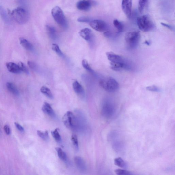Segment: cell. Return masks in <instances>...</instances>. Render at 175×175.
Instances as JSON below:
<instances>
[{
	"instance_id": "cell-24",
	"label": "cell",
	"mask_w": 175,
	"mask_h": 175,
	"mask_svg": "<svg viewBox=\"0 0 175 175\" xmlns=\"http://www.w3.org/2000/svg\"><path fill=\"white\" fill-rule=\"evenodd\" d=\"M52 136L54 138L55 140L58 143H60L61 141V138L59 133L58 128L51 132Z\"/></svg>"
},
{
	"instance_id": "cell-30",
	"label": "cell",
	"mask_w": 175,
	"mask_h": 175,
	"mask_svg": "<svg viewBox=\"0 0 175 175\" xmlns=\"http://www.w3.org/2000/svg\"><path fill=\"white\" fill-rule=\"evenodd\" d=\"M18 67L21 72H25L26 74H28L29 72L26 66L22 62H19L18 64Z\"/></svg>"
},
{
	"instance_id": "cell-9",
	"label": "cell",
	"mask_w": 175,
	"mask_h": 175,
	"mask_svg": "<svg viewBox=\"0 0 175 175\" xmlns=\"http://www.w3.org/2000/svg\"><path fill=\"white\" fill-rule=\"evenodd\" d=\"M90 25L94 30L99 32L107 31L108 28L106 23L99 20H92L90 23Z\"/></svg>"
},
{
	"instance_id": "cell-4",
	"label": "cell",
	"mask_w": 175,
	"mask_h": 175,
	"mask_svg": "<svg viewBox=\"0 0 175 175\" xmlns=\"http://www.w3.org/2000/svg\"><path fill=\"white\" fill-rule=\"evenodd\" d=\"M137 24L138 28L142 31L147 32L152 31L155 25L148 15H144L137 19Z\"/></svg>"
},
{
	"instance_id": "cell-13",
	"label": "cell",
	"mask_w": 175,
	"mask_h": 175,
	"mask_svg": "<svg viewBox=\"0 0 175 175\" xmlns=\"http://www.w3.org/2000/svg\"><path fill=\"white\" fill-rule=\"evenodd\" d=\"M74 162L76 166L79 170L82 173H84L86 171V164L83 158L79 156L75 157L74 158Z\"/></svg>"
},
{
	"instance_id": "cell-2",
	"label": "cell",
	"mask_w": 175,
	"mask_h": 175,
	"mask_svg": "<svg viewBox=\"0 0 175 175\" xmlns=\"http://www.w3.org/2000/svg\"><path fill=\"white\" fill-rule=\"evenodd\" d=\"M11 14L15 21L20 24H25L29 19L28 13L27 10L24 8H16L13 10Z\"/></svg>"
},
{
	"instance_id": "cell-27",
	"label": "cell",
	"mask_w": 175,
	"mask_h": 175,
	"mask_svg": "<svg viewBox=\"0 0 175 175\" xmlns=\"http://www.w3.org/2000/svg\"><path fill=\"white\" fill-rule=\"evenodd\" d=\"M71 140L75 150L78 151L79 149V145L77 135L75 134H72L71 137Z\"/></svg>"
},
{
	"instance_id": "cell-38",
	"label": "cell",
	"mask_w": 175,
	"mask_h": 175,
	"mask_svg": "<svg viewBox=\"0 0 175 175\" xmlns=\"http://www.w3.org/2000/svg\"><path fill=\"white\" fill-rule=\"evenodd\" d=\"M161 24L163 26H164V27H166L168 29H170V30H171L172 31H173L174 30V28L172 27V26L169 25H168L163 23H161Z\"/></svg>"
},
{
	"instance_id": "cell-31",
	"label": "cell",
	"mask_w": 175,
	"mask_h": 175,
	"mask_svg": "<svg viewBox=\"0 0 175 175\" xmlns=\"http://www.w3.org/2000/svg\"><path fill=\"white\" fill-rule=\"evenodd\" d=\"M92 20L88 16H82L77 19V21L81 23H89Z\"/></svg>"
},
{
	"instance_id": "cell-12",
	"label": "cell",
	"mask_w": 175,
	"mask_h": 175,
	"mask_svg": "<svg viewBox=\"0 0 175 175\" xmlns=\"http://www.w3.org/2000/svg\"><path fill=\"white\" fill-rule=\"evenodd\" d=\"M81 37L88 42H91L93 39L94 35L91 29L88 28L82 29L79 32Z\"/></svg>"
},
{
	"instance_id": "cell-5",
	"label": "cell",
	"mask_w": 175,
	"mask_h": 175,
	"mask_svg": "<svg viewBox=\"0 0 175 175\" xmlns=\"http://www.w3.org/2000/svg\"><path fill=\"white\" fill-rule=\"evenodd\" d=\"M99 85L105 91L110 92L117 91L120 87L119 84L117 81L111 77L101 79L99 81Z\"/></svg>"
},
{
	"instance_id": "cell-14",
	"label": "cell",
	"mask_w": 175,
	"mask_h": 175,
	"mask_svg": "<svg viewBox=\"0 0 175 175\" xmlns=\"http://www.w3.org/2000/svg\"><path fill=\"white\" fill-rule=\"evenodd\" d=\"M42 110L46 114L53 118L56 117V114L50 104L45 102L43 105Z\"/></svg>"
},
{
	"instance_id": "cell-28",
	"label": "cell",
	"mask_w": 175,
	"mask_h": 175,
	"mask_svg": "<svg viewBox=\"0 0 175 175\" xmlns=\"http://www.w3.org/2000/svg\"><path fill=\"white\" fill-rule=\"evenodd\" d=\"M115 173L118 175H131L133 174L131 172L129 171L120 169L115 170Z\"/></svg>"
},
{
	"instance_id": "cell-10",
	"label": "cell",
	"mask_w": 175,
	"mask_h": 175,
	"mask_svg": "<svg viewBox=\"0 0 175 175\" xmlns=\"http://www.w3.org/2000/svg\"><path fill=\"white\" fill-rule=\"evenodd\" d=\"M96 4V3L92 0H81L77 3V7L80 11H88L90 10L92 5Z\"/></svg>"
},
{
	"instance_id": "cell-22",
	"label": "cell",
	"mask_w": 175,
	"mask_h": 175,
	"mask_svg": "<svg viewBox=\"0 0 175 175\" xmlns=\"http://www.w3.org/2000/svg\"><path fill=\"white\" fill-rule=\"evenodd\" d=\"M149 0H138V10L140 13H142L147 7Z\"/></svg>"
},
{
	"instance_id": "cell-37",
	"label": "cell",
	"mask_w": 175,
	"mask_h": 175,
	"mask_svg": "<svg viewBox=\"0 0 175 175\" xmlns=\"http://www.w3.org/2000/svg\"><path fill=\"white\" fill-rule=\"evenodd\" d=\"M4 130L6 134L9 135L11 134V129L8 125H5L4 127Z\"/></svg>"
},
{
	"instance_id": "cell-29",
	"label": "cell",
	"mask_w": 175,
	"mask_h": 175,
	"mask_svg": "<svg viewBox=\"0 0 175 175\" xmlns=\"http://www.w3.org/2000/svg\"><path fill=\"white\" fill-rule=\"evenodd\" d=\"M52 50L54 51L56 53L60 56H62L63 55V54L61 51L60 48H59V46L55 44H54L52 45Z\"/></svg>"
},
{
	"instance_id": "cell-33",
	"label": "cell",
	"mask_w": 175,
	"mask_h": 175,
	"mask_svg": "<svg viewBox=\"0 0 175 175\" xmlns=\"http://www.w3.org/2000/svg\"><path fill=\"white\" fill-rule=\"evenodd\" d=\"M0 15L2 16V19L5 20V21H6L8 19L7 15L6 14L5 9L1 6H0Z\"/></svg>"
},
{
	"instance_id": "cell-18",
	"label": "cell",
	"mask_w": 175,
	"mask_h": 175,
	"mask_svg": "<svg viewBox=\"0 0 175 175\" xmlns=\"http://www.w3.org/2000/svg\"><path fill=\"white\" fill-rule=\"evenodd\" d=\"M6 87L8 90L13 95L15 96L19 95V91L14 84L11 82H8L6 84Z\"/></svg>"
},
{
	"instance_id": "cell-35",
	"label": "cell",
	"mask_w": 175,
	"mask_h": 175,
	"mask_svg": "<svg viewBox=\"0 0 175 175\" xmlns=\"http://www.w3.org/2000/svg\"><path fill=\"white\" fill-rule=\"evenodd\" d=\"M147 90L153 92H159L160 90L159 88L155 85L150 86L146 88Z\"/></svg>"
},
{
	"instance_id": "cell-3",
	"label": "cell",
	"mask_w": 175,
	"mask_h": 175,
	"mask_svg": "<svg viewBox=\"0 0 175 175\" xmlns=\"http://www.w3.org/2000/svg\"><path fill=\"white\" fill-rule=\"evenodd\" d=\"M53 18L57 24L62 28L67 29L68 28V22L63 11L58 6H55L51 10Z\"/></svg>"
},
{
	"instance_id": "cell-26",
	"label": "cell",
	"mask_w": 175,
	"mask_h": 175,
	"mask_svg": "<svg viewBox=\"0 0 175 175\" xmlns=\"http://www.w3.org/2000/svg\"><path fill=\"white\" fill-rule=\"evenodd\" d=\"M37 133L38 136L42 140L47 141L49 139V136L48 131L43 132L41 130H37Z\"/></svg>"
},
{
	"instance_id": "cell-11",
	"label": "cell",
	"mask_w": 175,
	"mask_h": 175,
	"mask_svg": "<svg viewBox=\"0 0 175 175\" xmlns=\"http://www.w3.org/2000/svg\"><path fill=\"white\" fill-rule=\"evenodd\" d=\"M133 0H122L121 7L124 14L128 18L131 16Z\"/></svg>"
},
{
	"instance_id": "cell-34",
	"label": "cell",
	"mask_w": 175,
	"mask_h": 175,
	"mask_svg": "<svg viewBox=\"0 0 175 175\" xmlns=\"http://www.w3.org/2000/svg\"><path fill=\"white\" fill-rule=\"evenodd\" d=\"M28 64L29 68L32 70L36 71L37 69V66L35 62L32 61H28Z\"/></svg>"
},
{
	"instance_id": "cell-19",
	"label": "cell",
	"mask_w": 175,
	"mask_h": 175,
	"mask_svg": "<svg viewBox=\"0 0 175 175\" xmlns=\"http://www.w3.org/2000/svg\"><path fill=\"white\" fill-rule=\"evenodd\" d=\"M72 87L76 93L78 94H82L84 93V90L82 86L77 81H75L72 84Z\"/></svg>"
},
{
	"instance_id": "cell-20",
	"label": "cell",
	"mask_w": 175,
	"mask_h": 175,
	"mask_svg": "<svg viewBox=\"0 0 175 175\" xmlns=\"http://www.w3.org/2000/svg\"><path fill=\"white\" fill-rule=\"evenodd\" d=\"M114 164L117 166L123 169H127L128 168L127 164L121 157L115 158L114 160Z\"/></svg>"
},
{
	"instance_id": "cell-1",
	"label": "cell",
	"mask_w": 175,
	"mask_h": 175,
	"mask_svg": "<svg viewBox=\"0 0 175 175\" xmlns=\"http://www.w3.org/2000/svg\"><path fill=\"white\" fill-rule=\"evenodd\" d=\"M106 55L108 60L110 62L111 68L112 70L120 71L133 70V65L122 56L112 52H107Z\"/></svg>"
},
{
	"instance_id": "cell-17",
	"label": "cell",
	"mask_w": 175,
	"mask_h": 175,
	"mask_svg": "<svg viewBox=\"0 0 175 175\" xmlns=\"http://www.w3.org/2000/svg\"><path fill=\"white\" fill-rule=\"evenodd\" d=\"M46 29L49 37L53 40H55L57 37V32L55 28L53 26L47 25Z\"/></svg>"
},
{
	"instance_id": "cell-8",
	"label": "cell",
	"mask_w": 175,
	"mask_h": 175,
	"mask_svg": "<svg viewBox=\"0 0 175 175\" xmlns=\"http://www.w3.org/2000/svg\"><path fill=\"white\" fill-rule=\"evenodd\" d=\"M116 112V108L113 102L107 100L102 104L101 114L105 118L109 119L113 117Z\"/></svg>"
},
{
	"instance_id": "cell-23",
	"label": "cell",
	"mask_w": 175,
	"mask_h": 175,
	"mask_svg": "<svg viewBox=\"0 0 175 175\" xmlns=\"http://www.w3.org/2000/svg\"><path fill=\"white\" fill-rule=\"evenodd\" d=\"M56 150L57 151L59 158L63 161H67V156L65 152L60 147L56 148Z\"/></svg>"
},
{
	"instance_id": "cell-6",
	"label": "cell",
	"mask_w": 175,
	"mask_h": 175,
	"mask_svg": "<svg viewBox=\"0 0 175 175\" xmlns=\"http://www.w3.org/2000/svg\"><path fill=\"white\" fill-rule=\"evenodd\" d=\"M141 38L139 32L133 31L128 32L125 36V41L129 49L136 48L140 41Z\"/></svg>"
},
{
	"instance_id": "cell-7",
	"label": "cell",
	"mask_w": 175,
	"mask_h": 175,
	"mask_svg": "<svg viewBox=\"0 0 175 175\" xmlns=\"http://www.w3.org/2000/svg\"><path fill=\"white\" fill-rule=\"evenodd\" d=\"M63 122L65 126L70 129L78 130V124L77 116L72 112L68 111L64 115Z\"/></svg>"
},
{
	"instance_id": "cell-15",
	"label": "cell",
	"mask_w": 175,
	"mask_h": 175,
	"mask_svg": "<svg viewBox=\"0 0 175 175\" xmlns=\"http://www.w3.org/2000/svg\"><path fill=\"white\" fill-rule=\"evenodd\" d=\"M6 65L8 70L12 73L19 74L21 72L18 65L12 62L7 63Z\"/></svg>"
},
{
	"instance_id": "cell-21",
	"label": "cell",
	"mask_w": 175,
	"mask_h": 175,
	"mask_svg": "<svg viewBox=\"0 0 175 175\" xmlns=\"http://www.w3.org/2000/svg\"><path fill=\"white\" fill-rule=\"evenodd\" d=\"M41 91L42 94H43L48 98L51 99H53L54 96L53 95L51 91L48 88L44 86L41 88Z\"/></svg>"
},
{
	"instance_id": "cell-16",
	"label": "cell",
	"mask_w": 175,
	"mask_h": 175,
	"mask_svg": "<svg viewBox=\"0 0 175 175\" xmlns=\"http://www.w3.org/2000/svg\"><path fill=\"white\" fill-rule=\"evenodd\" d=\"M20 42L22 47H24L26 50L31 51L34 49L33 46L30 42L26 39L21 37L19 38Z\"/></svg>"
},
{
	"instance_id": "cell-36",
	"label": "cell",
	"mask_w": 175,
	"mask_h": 175,
	"mask_svg": "<svg viewBox=\"0 0 175 175\" xmlns=\"http://www.w3.org/2000/svg\"><path fill=\"white\" fill-rule=\"evenodd\" d=\"M15 125L16 128L19 131L21 132H23L24 131V129L23 128L21 125L16 122H15Z\"/></svg>"
},
{
	"instance_id": "cell-32",
	"label": "cell",
	"mask_w": 175,
	"mask_h": 175,
	"mask_svg": "<svg viewBox=\"0 0 175 175\" xmlns=\"http://www.w3.org/2000/svg\"><path fill=\"white\" fill-rule=\"evenodd\" d=\"M82 64L86 70L90 72H92L90 65H89L88 61L85 59H84V60L82 61Z\"/></svg>"
},
{
	"instance_id": "cell-25",
	"label": "cell",
	"mask_w": 175,
	"mask_h": 175,
	"mask_svg": "<svg viewBox=\"0 0 175 175\" xmlns=\"http://www.w3.org/2000/svg\"><path fill=\"white\" fill-rule=\"evenodd\" d=\"M113 24L117 28L118 32H122L123 31L124 26L122 23L117 20L115 19L113 21Z\"/></svg>"
},
{
	"instance_id": "cell-39",
	"label": "cell",
	"mask_w": 175,
	"mask_h": 175,
	"mask_svg": "<svg viewBox=\"0 0 175 175\" xmlns=\"http://www.w3.org/2000/svg\"><path fill=\"white\" fill-rule=\"evenodd\" d=\"M145 44H146L147 45H150V42H149L146 41L145 42Z\"/></svg>"
}]
</instances>
